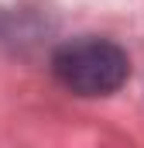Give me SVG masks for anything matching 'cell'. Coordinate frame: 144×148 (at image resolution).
I'll list each match as a JSON object with an SVG mask.
<instances>
[{
  "label": "cell",
  "instance_id": "obj_1",
  "mask_svg": "<svg viewBox=\"0 0 144 148\" xmlns=\"http://www.w3.org/2000/svg\"><path fill=\"white\" fill-rule=\"evenodd\" d=\"M52 73L65 90L79 97H110L127 83L130 59L117 41L86 35L65 41L52 55Z\"/></svg>",
  "mask_w": 144,
  "mask_h": 148
}]
</instances>
